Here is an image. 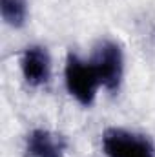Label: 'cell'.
I'll use <instances>...</instances> for the list:
<instances>
[{"mask_svg":"<svg viewBox=\"0 0 155 157\" xmlns=\"http://www.w3.org/2000/svg\"><path fill=\"white\" fill-rule=\"evenodd\" d=\"M102 150L106 157H155L150 139L122 128H110L104 132Z\"/></svg>","mask_w":155,"mask_h":157,"instance_id":"7a4b0ae2","label":"cell"},{"mask_svg":"<svg viewBox=\"0 0 155 157\" xmlns=\"http://www.w3.org/2000/svg\"><path fill=\"white\" fill-rule=\"evenodd\" d=\"M0 13L6 24L11 28H22L28 18L26 0H0Z\"/></svg>","mask_w":155,"mask_h":157,"instance_id":"8992f818","label":"cell"},{"mask_svg":"<svg viewBox=\"0 0 155 157\" xmlns=\"http://www.w3.org/2000/svg\"><path fill=\"white\" fill-rule=\"evenodd\" d=\"M64 78H66V88L71 97L77 99L82 106L93 104L97 97V90L100 86L99 75L93 68L91 62H86L78 59L77 55L70 53L66 59V68H64Z\"/></svg>","mask_w":155,"mask_h":157,"instance_id":"6da1fadb","label":"cell"},{"mask_svg":"<svg viewBox=\"0 0 155 157\" xmlns=\"http://www.w3.org/2000/svg\"><path fill=\"white\" fill-rule=\"evenodd\" d=\"M26 154L28 157H64L66 141L59 133L37 128L26 139Z\"/></svg>","mask_w":155,"mask_h":157,"instance_id":"5b68a950","label":"cell"},{"mask_svg":"<svg viewBox=\"0 0 155 157\" xmlns=\"http://www.w3.org/2000/svg\"><path fill=\"white\" fill-rule=\"evenodd\" d=\"M99 75L100 86H104L108 91H117L120 82H122V73H124V57L122 49L119 44L112 40H102L95 53L93 59L89 60Z\"/></svg>","mask_w":155,"mask_h":157,"instance_id":"3957f363","label":"cell"},{"mask_svg":"<svg viewBox=\"0 0 155 157\" xmlns=\"http://www.w3.org/2000/svg\"><path fill=\"white\" fill-rule=\"evenodd\" d=\"M22 75L29 86H42L49 80L51 75V59L46 48L29 46L24 49L20 59Z\"/></svg>","mask_w":155,"mask_h":157,"instance_id":"277c9868","label":"cell"}]
</instances>
